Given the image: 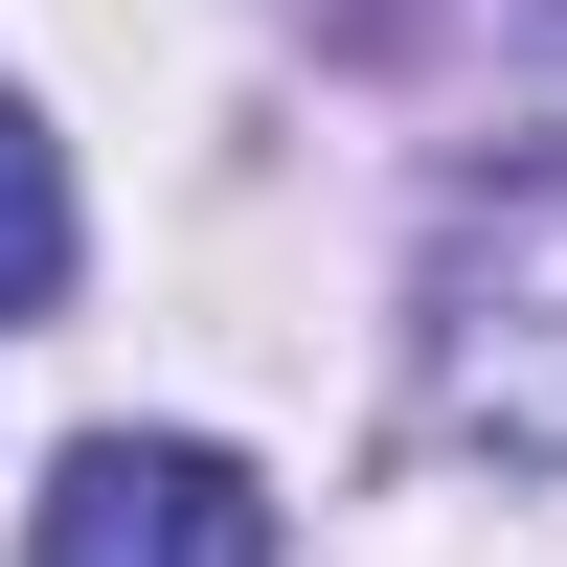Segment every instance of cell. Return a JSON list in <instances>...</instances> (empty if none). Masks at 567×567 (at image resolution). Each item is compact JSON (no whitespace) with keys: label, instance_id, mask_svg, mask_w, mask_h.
Returning a JSON list of instances; mask_svg holds the SVG:
<instances>
[{"label":"cell","instance_id":"3","mask_svg":"<svg viewBox=\"0 0 567 567\" xmlns=\"http://www.w3.org/2000/svg\"><path fill=\"white\" fill-rule=\"evenodd\" d=\"M69 296V159H45V114L0 91V318H45Z\"/></svg>","mask_w":567,"mask_h":567},{"label":"cell","instance_id":"2","mask_svg":"<svg viewBox=\"0 0 567 567\" xmlns=\"http://www.w3.org/2000/svg\"><path fill=\"white\" fill-rule=\"evenodd\" d=\"M23 567H272V499H250V454H205V432H91L69 477H45Z\"/></svg>","mask_w":567,"mask_h":567},{"label":"cell","instance_id":"1","mask_svg":"<svg viewBox=\"0 0 567 567\" xmlns=\"http://www.w3.org/2000/svg\"><path fill=\"white\" fill-rule=\"evenodd\" d=\"M432 386L477 454H545L567 477V136L499 159L477 205L432 227Z\"/></svg>","mask_w":567,"mask_h":567}]
</instances>
